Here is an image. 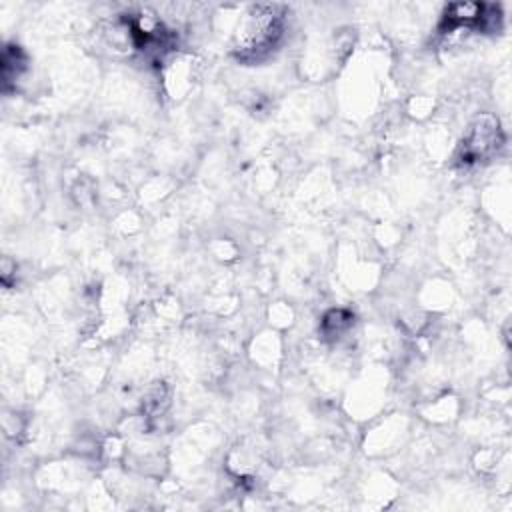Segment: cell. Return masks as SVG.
I'll list each match as a JSON object with an SVG mask.
<instances>
[{"label":"cell","instance_id":"6da1fadb","mask_svg":"<svg viewBox=\"0 0 512 512\" xmlns=\"http://www.w3.org/2000/svg\"><path fill=\"white\" fill-rule=\"evenodd\" d=\"M286 6L254 4L240 18L234 34L232 52L242 62H258L266 58L284 38Z\"/></svg>","mask_w":512,"mask_h":512},{"label":"cell","instance_id":"7a4b0ae2","mask_svg":"<svg viewBox=\"0 0 512 512\" xmlns=\"http://www.w3.org/2000/svg\"><path fill=\"white\" fill-rule=\"evenodd\" d=\"M502 130L498 120L490 114L478 116L466 130L464 140L460 144V162L476 164L488 160L502 146Z\"/></svg>","mask_w":512,"mask_h":512},{"label":"cell","instance_id":"3957f363","mask_svg":"<svg viewBox=\"0 0 512 512\" xmlns=\"http://www.w3.org/2000/svg\"><path fill=\"white\" fill-rule=\"evenodd\" d=\"M352 320H354L352 312L344 308H334L326 312L322 318V334L330 340H340L350 330Z\"/></svg>","mask_w":512,"mask_h":512}]
</instances>
